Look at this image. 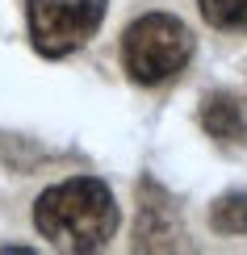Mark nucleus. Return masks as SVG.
<instances>
[{
    "mask_svg": "<svg viewBox=\"0 0 247 255\" xmlns=\"http://www.w3.org/2000/svg\"><path fill=\"white\" fill-rule=\"evenodd\" d=\"M117 222V201L109 184L96 176H71L59 184L42 188L34 201V230L50 247L71 251V255H92L113 239Z\"/></svg>",
    "mask_w": 247,
    "mask_h": 255,
    "instance_id": "1",
    "label": "nucleus"
},
{
    "mask_svg": "<svg viewBox=\"0 0 247 255\" xmlns=\"http://www.w3.org/2000/svg\"><path fill=\"white\" fill-rule=\"evenodd\" d=\"M197 38L176 13H143L122 34V67L138 88H159L189 67Z\"/></svg>",
    "mask_w": 247,
    "mask_h": 255,
    "instance_id": "2",
    "label": "nucleus"
},
{
    "mask_svg": "<svg viewBox=\"0 0 247 255\" xmlns=\"http://www.w3.org/2000/svg\"><path fill=\"white\" fill-rule=\"evenodd\" d=\"M105 8L109 0H25L29 42L42 59H67L96 38Z\"/></svg>",
    "mask_w": 247,
    "mask_h": 255,
    "instance_id": "3",
    "label": "nucleus"
},
{
    "mask_svg": "<svg viewBox=\"0 0 247 255\" xmlns=\"http://www.w3.org/2000/svg\"><path fill=\"white\" fill-rule=\"evenodd\" d=\"M185 230L172 205L168 188L155 176L138 180V222H134V251H176Z\"/></svg>",
    "mask_w": 247,
    "mask_h": 255,
    "instance_id": "4",
    "label": "nucleus"
},
{
    "mask_svg": "<svg viewBox=\"0 0 247 255\" xmlns=\"http://www.w3.org/2000/svg\"><path fill=\"white\" fill-rule=\"evenodd\" d=\"M197 122L222 146L247 142V113H243V101L235 92H206L201 97V109H197Z\"/></svg>",
    "mask_w": 247,
    "mask_h": 255,
    "instance_id": "5",
    "label": "nucleus"
},
{
    "mask_svg": "<svg viewBox=\"0 0 247 255\" xmlns=\"http://www.w3.org/2000/svg\"><path fill=\"white\" fill-rule=\"evenodd\" d=\"M210 226L218 235H247V193H222L210 205Z\"/></svg>",
    "mask_w": 247,
    "mask_h": 255,
    "instance_id": "6",
    "label": "nucleus"
},
{
    "mask_svg": "<svg viewBox=\"0 0 247 255\" xmlns=\"http://www.w3.org/2000/svg\"><path fill=\"white\" fill-rule=\"evenodd\" d=\"M214 29H247V0H197Z\"/></svg>",
    "mask_w": 247,
    "mask_h": 255,
    "instance_id": "7",
    "label": "nucleus"
}]
</instances>
